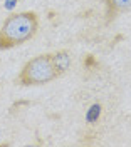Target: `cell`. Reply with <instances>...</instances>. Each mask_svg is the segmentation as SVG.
<instances>
[{
	"mask_svg": "<svg viewBox=\"0 0 131 147\" xmlns=\"http://www.w3.org/2000/svg\"><path fill=\"white\" fill-rule=\"evenodd\" d=\"M39 30V17L32 10L15 12L0 27V50H9L34 38Z\"/></svg>",
	"mask_w": 131,
	"mask_h": 147,
	"instance_id": "1",
	"label": "cell"
},
{
	"mask_svg": "<svg viewBox=\"0 0 131 147\" xmlns=\"http://www.w3.org/2000/svg\"><path fill=\"white\" fill-rule=\"evenodd\" d=\"M56 79H59V75L52 65L50 54H40L30 59L22 67L19 77H17V84L24 87H30V85H44Z\"/></svg>",
	"mask_w": 131,
	"mask_h": 147,
	"instance_id": "2",
	"label": "cell"
},
{
	"mask_svg": "<svg viewBox=\"0 0 131 147\" xmlns=\"http://www.w3.org/2000/svg\"><path fill=\"white\" fill-rule=\"evenodd\" d=\"M106 5V25H109L121 13L131 12V0H104Z\"/></svg>",
	"mask_w": 131,
	"mask_h": 147,
	"instance_id": "3",
	"label": "cell"
},
{
	"mask_svg": "<svg viewBox=\"0 0 131 147\" xmlns=\"http://www.w3.org/2000/svg\"><path fill=\"white\" fill-rule=\"evenodd\" d=\"M50 60H52V65L56 69V72L59 77H62L69 69H71V64H72V57H71V52L69 50H57L54 54H50Z\"/></svg>",
	"mask_w": 131,
	"mask_h": 147,
	"instance_id": "4",
	"label": "cell"
},
{
	"mask_svg": "<svg viewBox=\"0 0 131 147\" xmlns=\"http://www.w3.org/2000/svg\"><path fill=\"white\" fill-rule=\"evenodd\" d=\"M101 110H103L101 104H93L89 107V110H87V114H86V120L89 124H96L99 120V117H101Z\"/></svg>",
	"mask_w": 131,
	"mask_h": 147,
	"instance_id": "5",
	"label": "cell"
},
{
	"mask_svg": "<svg viewBox=\"0 0 131 147\" xmlns=\"http://www.w3.org/2000/svg\"><path fill=\"white\" fill-rule=\"evenodd\" d=\"M99 65V62L96 60V57L91 54H87L84 57V69H87V70H93V69H96Z\"/></svg>",
	"mask_w": 131,
	"mask_h": 147,
	"instance_id": "6",
	"label": "cell"
},
{
	"mask_svg": "<svg viewBox=\"0 0 131 147\" xmlns=\"http://www.w3.org/2000/svg\"><path fill=\"white\" fill-rule=\"evenodd\" d=\"M19 0H7V3H5V9H12L15 3H17Z\"/></svg>",
	"mask_w": 131,
	"mask_h": 147,
	"instance_id": "7",
	"label": "cell"
}]
</instances>
